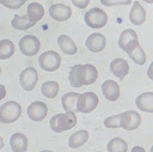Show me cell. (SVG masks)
<instances>
[{
	"label": "cell",
	"mask_w": 153,
	"mask_h": 152,
	"mask_svg": "<svg viewBox=\"0 0 153 152\" xmlns=\"http://www.w3.org/2000/svg\"><path fill=\"white\" fill-rule=\"evenodd\" d=\"M98 78V71L93 65H75L69 71V83L73 87H81L84 85L93 84Z\"/></svg>",
	"instance_id": "obj_1"
},
{
	"label": "cell",
	"mask_w": 153,
	"mask_h": 152,
	"mask_svg": "<svg viewBox=\"0 0 153 152\" xmlns=\"http://www.w3.org/2000/svg\"><path fill=\"white\" fill-rule=\"evenodd\" d=\"M50 128L56 133L72 129L76 124V115L73 111H66L63 114H56L50 118Z\"/></svg>",
	"instance_id": "obj_2"
},
{
	"label": "cell",
	"mask_w": 153,
	"mask_h": 152,
	"mask_svg": "<svg viewBox=\"0 0 153 152\" xmlns=\"http://www.w3.org/2000/svg\"><path fill=\"white\" fill-rule=\"evenodd\" d=\"M22 115V107L14 101H8L0 107V121L2 123H12Z\"/></svg>",
	"instance_id": "obj_3"
},
{
	"label": "cell",
	"mask_w": 153,
	"mask_h": 152,
	"mask_svg": "<svg viewBox=\"0 0 153 152\" xmlns=\"http://www.w3.org/2000/svg\"><path fill=\"white\" fill-rule=\"evenodd\" d=\"M38 63L43 71L54 72V71L59 69V67L61 65V56L54 50H47L39 55Z\"/></svg>",
	"instance_id": "obj_4"
},
{
	"label": "cell",
	"mask_w": 153,
	"mask_h": 152,
	"mask_svg": "<svg viewBox=\"0 0 153 152\" xmlns=\"http://www.w3.org/2000/svg\"><path fill=\"white\" fill-rule=\"evenodd\" d=\"M106 22H108V16L105 11L98 7H93L85 13V23L92 29H100L105 26Z\"/></svg>",
	"instance_id": "obj_5"
},
{
	"label": "cell",
	"mask_w": 153,
	"mask_h": 152,
	"mask_svg": "<svg viewBox=\"0 0 153 152\" xmlns=\"http://www.w3.org/2000/svg\"><path fill=\"white\" fill-rule=\"evenodd\" d=\"M37 81H38V73L33 67H26L19 74V85L25 91H32Z\"/></svg>",
	"instance_id": "obj_6"
},
{
	"label": "cell",
	"mask_w": 153,
	"mask_h": 152,
	"mask_svg": "<svg viewBox=\"0 0 153 152\" xmlns=\"http://www.w3.org/2000/svg\"><path fill=\"white\" fill-rule=\"evenodd\" d=\"M98 105V96L94 92H84L78 98V111L88 114Z\"/></svg>",
	"instance_id": "obj_7"
},
{
	"label": "cell",
	"mask_w": 153,
	"mask_h": 152,
	"mask_svg": "<svg viewBox=\"0 0 153 152\" xmlns=\"http://www.w3.org/2000/svg\"><path fill=\"white\" fill-rule=\"evenodd\" d=\"M41 47L39 39L33 35H25L19 41V49L25 56H33L38 53Z\"/></svg>",
	"instance_id": "obj_8"
},
{
	"label": "cell",
	"mask_w": 153,
	"mask_h": 152,
	"mask_svg": "<svg viewBox=\"0 0 153 152\" xmlns=\"http://www.w3.org/2000/svg\"><path fill=\"white\" fill-rule=\"evenodd\" d=\"M118 45L120 48L126 51L127 54L130 53L133 49H135L139 45V39H137V35L134 30L131 29H127L124 30L118 38Z\"/></svg>",
	"instance_id": "obj_9"
},
{
	"label": "cell",
	"mask_w": 153,
	"mask_h": 152,
	"mask_svg": "<svg viewBox=\"0 0 153 152\" xmlns=\"http://www.w3.org/2000/svg\"><path fill=\"white\" fill-rule=\"evenodd\" d=\"M141 124V116L134 110H127L121 116V128L126 130H134Z\"/></svg>",
	"instance_id": "obj_10"
},
{
	"label": "cell",
	"mask_w": 153,
	"mask_h": 152,
	"mask_svg": "<svg viewBox=\"0 0 153 152\" xmlns=\"http://www.w3.org/2000/svg\"><path fill=\"white\" fill-rule=\"evenodd\" d=\"M47 114H48V107L43 102L36 101L27 107V116L32 121H36V122L42 121L45 118Z\"/></svg>",
	"instance_id": "obj_11"
},
{
	"label": "cell",
	"mask_w": 153,
	"mask_h": 152,
	"mask_svg": "<svg viewBox=\"0 0 153 152\" xmlns=\"http://www.w3.org/2000/svg\"><path fill=\"white\" fill-rule=\"evenodd\" d=\"M49 14L56 22H65L72 16V10L67 5L54 4L49 7Z\"/></svg>",
	"instance_id": "obj_12"
},
{
	"label": "cell",
	"mask_w": 153,
	"mask_h": 152,
	"mask_svg": "<svg viewBox=\"0 0 153 152\" xmlns=\"http://www.w3.org/2000/svg\"><path fill=\"white\" fill-rule=\"evenodd\" d=\"M85 44H86V48L90 51H92V53H99V51H102L105 48L106 38H105L104 35L98 34V32H94V34H91L86 38Z\"/></svg>",
	"instance_id": "obj_13"
},
{
	"label": "cell",
	"mask_w": 153,
	"mask_h": 152,
	"mask_svg": "<svg viewBox=\"0 0 153 152\" xmlns=\"http://www.w3.org/2000/svg\"><path fill=\"white\" fill-rule=\"evenodd\" d=\"M102 92L108 101L115 102L120 97V86L114 80H105L102 84Z\"/></svg>",
	"instance_id": "obj_14"
},
{
	"label": "cell",
	"mask_w": 153,
	"mask_h": 152,
	"mask_svg": "<svg viewBox=\"0 0 153 152\" xmlns=\"http://www.w3.org/2000/svg\"><path fill=\"white\" fill-rule=\"evenodd\" d=\"M110 71L115 77L123 79L129 73V65L124 59L116 57L110 63Z\"/></svg>",
	"instance_id": "obj_15"
},
{
	"label": "cell",
	"mask_w": 153,
	"mask_h": 152,
	"mask_svg": "<svg viewBox=\"0 0 153 152\" xmlns=\"http://www.w3.org/2000/svg\"><path fill=\"white\" fill-rule=\"evenodd\" d=\"M136 107L145 113H153V92H143L135 99Z\"/></svg>",
	"instance_id": "obj_16"
},
{
	"label": "cell",
	"mask_w": 153,
	"mask_h": 152,
	"mask_svg": "<svg viewBox=\"0 0 153 152\" xmlns=\"http://www.w3.org/2000/svg\"><path fill=\"white\" fill-rule=\"evenodd\" d=\"M129 19L134 25H141L146 20V11L139 1H134V5L129 13Z\"/></svg>",
	"instance_id": "obj_17"
},
{
	"label": "cell",
	"mask_w": 153,
	"mask_h": 152,
	"mask_svg": "<svg viewBox=\"0 0 153 152\" xmlns=\"http://www.w3.org/2000/svg\"><path fill=\"white\" fill-rule=\"evenodd\" d=\"M10 146L13 152H25L27 150V138L22 133H14L10 138Z\"/></svg>",
	"instance_id": "obj_18"
},
{
	"label": "cell",
	"mask_w": 153,
	"mask_h": 152,
	"mask_svg": "<svg viewBox=\"0 0 153 152\" xmlns=\"http://www.w3.org/2000/svg\"><path fill=\"white\" fill-rule=\"evenodd\" d=\"M57 44H59L60 49L62 50V53H65L66 55H74L78 51L76 44L67 35H60L57 37Z\"/></svg>",
	"instance_id": "obj_19"
},
{
	"label": "cell",
	"mask_w": 153,
	"mask_h": 152,
	"mask_svg": "<svg viewBox=\"0 0 153 152\" xmlns=\"http://www.w3.org/2000/svg\"><path fill=\"white\" fill-rule=\"evenodd\" d=\"M78 98H79V93L75 92H67L62 96L61 98V103H62V108L65 109V111H78Z\"/></svg>",
	"instance_id": "obj_20"
},
{
	"label": "cell",
	"mask_w": 153,
	"mask_h": 152,
	"mask_svg": "<svg viewBox=\"0 0 153 152\" xmlns=\"http://www.w3.org/2000/svg\"><path fill=\"white\" fill-rule=\"evenodd\" d=\"M88 139V133L86 130H76L75 133H73L69 139H68V146L71 148H79L80 146H82L84 144H86Z\"/></svg>",
	"instance_id": "obj_21"
},
{
	"label": "cell",
	"mask_w": 153,
	"mask_h": 152,
	"mask_svg": "<svg viewBox=\"0 0 153 152\" xmlns=\"http://www.w3.org/2000/svg\"><path fill=\"white\" fill-rule=\"evenodd\" d=\"M31 22H33L35 24L37 22H39L43 16H44V8L41 4L38 2H30L27 6V14H26Z\"/></svg>",
	"instance_id": "obj_22"
},
{
	"label": "cell",
	"mask_w": 153,
	"mask_h": 152,
	"mask_svg": "<svg viewBox=\"0 0 153 152\" xmlns=\"http://www.w3.org/2000/svg\"><path fill=\"white\" fill-rule=\"evenodd\" d=\"M11 25L16 30H27V29L32 28L35 25V23L31 22L27 16H18V14H16L13 17L12 22H11Z\"/></svg>",
	"instance_id": "obj_23"
},
{
	"label": "cell",
	"mask_w": 153,
	"mask_h": 152,
	"mask_svg": "<svg viewBox=\"0 0 153 152\" xmlns=\"http://www.w3.org/2000/svg\"><path fill=\"white\" fill-rule=\"evenodd\" d=\"M14 54V44L10 39H1L0 41V59L6 60L10 59Z\"/></svg>",
	"instance_id": "obj_24"
},
{
	"label": "cell",
	"mask_w": 153,
	"mask_h": 152,
	"mask_svg": "<svg viewBox=\"0 0 153 152\" xmlns=\"http://www.w3.org/2000/svg\"><path fill=\"white\" fill-rule=\"evenodd\" d=\"M41 92L47 98H54L59 92V84L56 81H45L41 86Z\"/></svg>",
	"instance_id": "obj_25"
},
{
	"label": "cell",
	"mask_w": 153,
	"mask_h": 152,
	"mask_svg": "<svg viewBox=\"0 0 153 152\" xmlns=\"http://www.w3.org/2000/svg\"><path fill=\"white\" fill-rule=\"evenodd\" d=\"M128 144L122 138H114L108 142L109 152H127Z\"/></svg>",
	"instance_id": "obj_26"
},
{
	"label": "cell",
	"mask_w": 153,
	"mask_h": 152,
	"mask_svg": "<svg viewBox=\"0 0 153 152\" xmlns=\"http://www.w3.org/2000/svg\"><path fill=\"white\" fill-rule=\"evenodd\" d=\"M128 55H129V57L136 63V65H143L145 62H146V54H145V51H143V48L139 44L135 49H133L130 53H128Z\"/></svg>",
	"instance_id": "obj_27"
},
{
	"label": "cell",
	"mask_w": 153,
	"mask_h": 152,
	"mask_svg": "<svg viewBox=\"0 0 153 152\" xmlns=\"http://www.w3.org/2000/svg\"><path fill=\"white\" fill-rule=\"evenodd\" d=\"M121 116H122V113L105 118L104 120V126L106 128H118V127H121Z\"/></svg>",
	"instance_id": "obj_28"
},
{
	"label": "cell",
	"mask_w": 153,
	"mask_h": 152,
	"mask_svg": "<svg viewBox=\"0 0 153 152\" xmlns=\"http://www.w3.org/2000/svg\"><path fill=\"white\" fill-rule=\"evenodd\" d=\"M27 0H0V4L10 10H18L20 8Z\"/></svg>",
	"instance_id": "obj_29"
},
{
	"label": "cell",
	"mask_w": 153,
	"mask_h": 152,
	"mask_svg": "<svg viewBox=\"0 0 153 152\" xmlns=\"http://www.w3.org/2000/svg\"><path fill=\"white\" fill-rule=\"evenodd\" d=\"M100 4L108 7L111 6H120V5H129L131 4V0H100Z\"/></svg>",
	"instance_id": "obj_30"
},
{
	"label": "cell",
	"mask_w": 153,
	"mask_h": 152,
	"mask_svg": "<svg viewBox=\"0 0 153 152\" xmlns=\"http://www.w3.org/2000/svg\"><path fill=\"white\" fill-rule=\"evenodd\" d=\"M71 1L78 8H86V6L90 4V0H71Z\"/></svg>",
	"instance_id": "obj_31"
},
{
	"label": "cell",
	"mask_w": 153,
	"mask_h": 152,
	"mask_svg": "<svg viewBox=\"0 0 153 152\" xmlns=\"http://www.w3.org/2000/svg\"><path fill=\"white\" fill-rule=\"evenodd\" d=\"M147 75H148L149 79L153 80V61H152V63L149 65V67H148V69H147Z\"/></svg>",
	"instance_id": "obj_32"
},
{
	"label": "cell",
	"mask_w": 153,
	"mask_h": 152,
	"mask_svg": "<svg viewBox=\"0 0 153 152\" xmlns=\"http://www.w3.org/2000/svg\"><path fill=\"white\" fill-rule=\"evenodd\" d=\"M131 152H146V151H145L141 146H135V147H133Z\"/></svg>",
	"instance_id": "obj_33"
},
{
	"label": "cell",
	"mask_w": 153,
	"mask_h": 152,
	"mask_svg": "<svg viewBox=\"0 0 153 152\" xmlns=\"http://www.w3.org/2000/svg\"><path fill=\"white\" fill-rule=\"evenodd\" d=\"M1 89H2V96L0 98H4L5 97V87H4V85H1Z\"/></svg>",
	"instance_id": "obj_34"
},
{
	"label": "cell",
	"mask_w": 153,
	"mask_h": 152,
	"mask_svg": "<svg viewBox=\"0 0 153 152\" xmlns=\"http://www.w3.org/2000/svg\"><path fill=\"white\" fill-rule=\"evenodd\" d=\"M145 2H147V4H153V0H143Z\"/></svg>",
	"instance_id": "obj_35"
},
{
	"label": "cell",
	"mask_w": 153,
	"mask_h": 152,
	"mask_svg": "<svg viewBox=\"0 0 153 152\" xmlns=\"http://www.w3.org/2000/svg\"><path fill=\"white\" fill-rule=\"evenodd\" d=\"M41 152H53V151H49V150H44V151H41Z\"/></svg>",
	"instance_id": "obj_36"
},
{
	"label": "cell",
	"mask_w": 153,
	"mask_h": 152,
	"mask_svg": "<svg viewBox=\"0 0 153 152\" xmlns=\"http://www.w3.org/2000/svg\"><path fill=\"white\" fill-rule=\"evenodd\" d=\"M151 152H153V146H152V147H151Z\"/></svg>",
	"instance_id": "obj_37"
}]
</instances>
